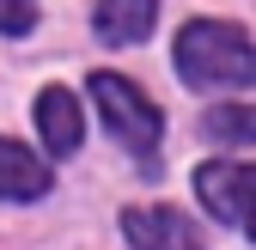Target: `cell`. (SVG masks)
I'll return each instance as SVG.
<instances>
[{
  "mask_svg": "<svg viewBox=\"0 0 256 250\" xmlns=\"http://www.w3.org/2000/svg\"><path fill=\"white\" fill-rule=\"evenodd\" d=\"M177 74L189 86H256V43L220 18H189L177 30Z\"/></svg>",
  "mask_w": 256,
  "mask_h": 250,
  "instance_id": "1",
  "label": "cell"
},
{
  "mask_svg": "<svg viewBox=\"0 0 256 250\" xmlns=\"http://www.w3.org/2000/svg\"><path fill=\"white\" fill-rule=\"evenodd\" d=\"M92 98H98V110H104V122H110V134H116L128 152L152 159L158 134H165V116L152 110L146 92H140V86H128L122 74H92Z\"/></svg>",
  "mask_w": 256,
  "mask_h": 250,
  "instance_id": "2",
  "label": "cell"
},
{
  "mask_svg": "<svg viewBox=\"0 0 256 250\" xmlns=\"http://www.w3.org/2000/svg\"><path fill=\"white\" fill-rule=\"evenodd\" d=\"M196 196L220 214V220H232L256 238V165H226V159H214L196 171Z\"/></svg>",
  "mask_w": 256,
  "mask_h": 250,
  "instance_id": "3",
  "label": "cell"
},
{
  "mask_svg": "<svg viewBox=\"0 0 256 250\" xmlns=\"http://www.w3.org/2000/svg\"><path fill=\"white\" fill-rule=\"evenodd\" d=\"M122 232L134 250H202V232L189 226V214L177 208H128Z\"/></svg>",
  "mask_w": 256,
  "mask_h": 250,
  "instance_id": "4",
  "label": "cell"
},
{
  "mask_svg": "<svg viewBox=\"0 0 256 250\" xmlns=\"http://www.w3.org/2000/svg\"><path fill=\"white\" fill-rule=\"evenodd\" d=\"M152 18H158V0H98V6H92L98 37L116 43V49L146 43V37H152Z\"/></svg>",
  "mask_w": 256,
  "mask_h": 250,
  "instance_id": "5",
  "label": "cell"
},
{
  "mask_svg": "<svg viewBox=\"0 0 256 250\" xmlns=\"http://www.w3.org/2000/svg\"><path fill=\"white\" fill-rule=\"evenodd\" d=\"M37 128H43V146L49 152H80V98L68 86H43L37 98Z\"/></svg>",
  "mask_w": 256,
  "mask_h": 250,
  "instance_id": "6",
  "label": "cell"
},
{
  "mask_svg": "<svg viewBox=\"0 0 256 250\" xmlns=\"http://www.w3.org/2000/svg\"><path fill=\"white\" fill-rule=\"evenodd\" d=\"M43 190H49L43 159H30V146H18V140L0 134V196H6V202H30Z\"/></svg>",
  "mask_w": 256,
  "mask_h": 250,
  "instance_id": "7",
  "label": "cell"
},
{
  "mask_svg": "<svg viewBox=\"0 0 256 250\" xmlns=\"http://www.w3.org/2000/svg\"><path fill=\"white\" fill-rule=\"evenodd\" d=\"M202 134L226 146H256V104H214L202 116Z\"/></svg>",
  "mask_w": 256,
  "mask_h": 250,
  "instance_id": "8",
  "label": "cell"
},
{
  "mask_svg": "<svg viewBox=\"0 0 256 250\" xmlns=\"http://www.w3.org/2000/svg\"><path fill=\"white\" fill-rule=\"evenodd\" d=\"M30 24H37V6H30V0H0V30H6V37H24Z\"/></svg>",
  "mask_w": 256,
  "mask_h": 250,
  "instance_id": "9",
  "label": "cell"
}]
</instances>
